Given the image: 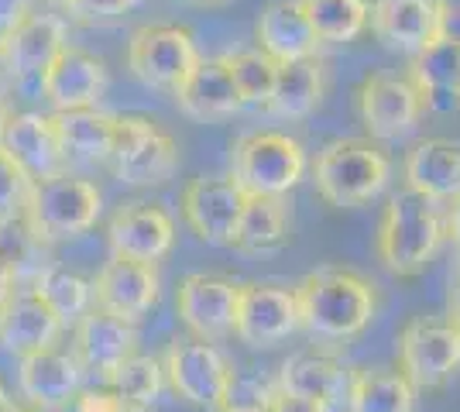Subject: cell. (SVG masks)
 I'll return each instance as SVG.
<instances>
[{"label": "cell", "instance_id": "obj_26", "mask_svg": "<svg viewBox=\"0 0 460 412\" xmlns=\"http://www.w3.org/2000/svg\"><path fill=\"white\" fill-rule=\"evenodd\" d=\"M405 76L420 86L426 114H457L460 110V41L433 39L420 48Z\"/></svg>", "mask_w": 460, "mask_h": 412}, {"label": "cell", "instance_id": "obj_36", "mask_svg": "<svg viewBox=\"0 0 460 412\" xmlns=\"http://www.w3.org/2000/svg\"><path fill=\"white\" fill-rule=\"evenodd\" d=\"M31 182H35V179L24 176L18 165L0 152V224L24 214V203H28V193H31Z\"/></svg>", "mask_w": 460, "mask_h": 412}, {"label": "cell", "instance_id": "obj_17", "mask_svg": "<svg viewBox=\"0 0 460 412\" xmlns=\"http://www.w3.org/2000/svg\"><path fill=\"white\" fill-rule=\"evenodd\" d=\"M18 385L28 406L45 412H58L73 406L83 392V364L73 351L45 347L28 357H18Z\"/></svg>", "mask_w": 460, "mask_h": 412}, {"label": "cell", "instance_id": "obj_35", "mask_svg": "<svg viewBox=\"0 0 460 412\" xmlns=\"http://www.w3.org/2000/svg\"><path fill=\"white\" fill-rule=\"evenodd\" d=\"M114 392H120L124 399H131L137 406L152 409L162 395V385H165V364L152 357V354H135L128 357L107 381Z\"/></svg>", "mask_w": 460, "mask_h": 412}, {"label": "cell", "instance_id": "obj_24", "mask_svg": "<svg viewBox=\"0 0 460 412\" xmlns=\"http://www.w3.org/2000/svg\"><path fill=\"white\" fill-rule=\"evenodd\" d=\"M62 320L35 289H18L0 306V347L14 357H28L45 347H56Z\"/></svg>", "mask_w": 460, "mask_h": 412}, {"label": "cell", "instance_id": "obj_4", "mask_svg": "<svg viewBox=\"0 0 460 412\" xmlns=\"http://www.w3.org/2000/svg\"><path fill=\"white\" fill-rule=\"evenodd\" d=\"M100 210H103V193L96 189V182L58 172V176L31 182L24 220H28L31 237L41 248H49V244L73 241L96 227Z\"/></svg>", "mask_w": 460, "mask_h": 412}, {"label": "cell", "instance_id": "obj_49", "mask_svg": "<svg viewBox=\"0 0 460 412\" xmlns=\"http://www.w3.org/2000/svg\"><path fill=\"white\" fill-rule=\"evenodd\" d=\"M203 4H224V0H203Z\"/></svg>", "mask_w": 460, "mask_h": 412}, {"label": "cell", "instance_id": "obj_42", "mask_svg": "<svg viewBox=\"0 0 460 412\" xmlns=\"http://www.w3.org/2000/svg\"><path fill=\"white\" fill-rule=\"evenodd\" d=\"M440 35H443V39L460 41V4H450V0H443Z\"/></svg>", "mask_w": 460, "mask_h": 412}, {"label": "cell", "instance_id": "obj_28", "mask_svg": "<svg viewBox=\"0 0 460 412\" xmlns=\"http://www.w3.org/2000/svg\"><path fill=\"white\" fill-rule=\"evenodd\" d=\"M326 93V66L323 59H303L279 66L275 93L265 103V114L279 120L309 118Z\"/></svg>", "mask_w": 460, "mask_h": 412}, {"label": "cell", "instance_id": "obj_29", "mask_svg": "<svg viewBox=\"0 0 460 412\" xmlns=\"http://www.w3.org/2000/svg\"><path fill=\"white\" fill-rule=\"evenodd\" d=\"M58 141L66 158L79 162H111L117 135V118L100 107H79V110H56Z\"/></svg>", "mask_w": 460, "mask_h": 412}, {"label": "cell", "instance_id": "obj_20", "mask_svg": "<svg viewBox=\"0 0 460 412\" xmlns=\"http://www.w3.org/2000/svg\"><path fill=\"white\" fill-rule=\"evenodd\" d=\"M96 306L124 320H141L152 310L162 293V275L158 265H141V261H124L111 258L93 278Z\"/></svg>", "mask_w": 460, "mask_h": 412}, {"label": "cell", "instance_id": "obj_46", "mask_svg": "<svg viewBox=\"0 0 460 412\" xmlns=\"http://www.w3.org/2000/svg\"><path fill=\"white\" fill-rule=\"evenodd\" d=\"M0 412H39L35 406H21V402H14V399H0Z\"/></svg>", "mask_w": 460, "mask_h": 412}, {"label": "cell", "instance_id": "obj_33", "mask_svg": "<svg viewBox=\"0 0 460 412\" xmlns=\"http://www.w3.org/2000/svg\"><path fill=\"white\" fill-rule=\"evenodd\" d=\"M320 41H354L371 28L367 0H299Z\"/></svg>", "mask_w": 460, "mask_h": 412}, {"label": "cell", "instance_id": "obj_25", "mask_svg": "<svg viewBox=\"0 0 460 412\" xmlns=\"http://www.w3.org/2000/svg\"><path fill=\"white\" fill-rule=\"evenodd\" d=\"M405 189L422 193L433 203H454L460 197V141L422 137L402 162Z\"/></svg>", "mask_w": 460, "mask_h": 412}, {"label": "cell", "instance_id": "obj_38", "mask_svg": "<svg viewBox=\"0 0 460 412\" xmlns=\"http://www.w3.org/2000/svg\"><path fill=\"white\" fill-rule=\"evenodd\" d=\"M73 412H148V409L131 402V399H124L114 389H86L73 402Z\"/></svg>", "mask_w": 460, "mask_h": 412}, {"label": "cell", "instance_id": "obj_16", "mask_svg": "<svg viewBox=\"0 0 460 412\" xmlns=\"http://www.w3.org/2000/svg\"><path fill=\"white\" fill-rule=\"evenodd\" d=\"M69 45L66 21L56 14L28 11L24 18L0 35V62L14 79H39L49 73V66L62 56Z\"/></svg>", "mask_w": 460, "mask_h": 412}, {"label": "cell", "instance_id": "obj_19", "mask_svg": "<svg viewBox=\"0 0 460 412\" xmlns=\"http://www.w3.org/2000/svg\"><path fill=\"white\" fill-rule=\"evenodd\" d=\"M107 62L79 48L66 45L49 73L41 76V97L49 100L56 110H79V107H100V100L107 93Z\"/></svg>", "mask_w": 460, "mask_h": 412}, {"label": "cell", "instance_id": "obj_8", "mask_svg": "<svg viewBox=\"0 0 460 412\" xmlns=\"http://www.w3.org/2000/svg\"><path fill=\"white\" fill-rule=\"evenodd\" d=\"M399 368L420 392L443 389L460 368V330L450 316H412L399 334Z\"/></svg>", "mask_w": 460, "mask_h": 412}, {"label": "cell", "instance_id": "obj_9", "mask_svg": "<svg viewBox=\"0 0 460 412\" xmlns=\"http://www.w3.org/2000/svg\"><path fill=\"white\" fill-rule=\"evenodd\" d=\"M199 48L182 24H141L128 41V69L152 90H179L199 66Z\"/></svg>", "mask_w": 460, "mask_h": 412}, {"label": "cell", "instance_id": "obj_6", "mask_svg": "<svg viewBox=\"0 0 460 412\" xmlns=\"http://www.w3.org/2000/svg\"><path fill=\"white\" fill-rule=\"evenodd\" d=\"M162 364H165V381L172 385V392L182 402H190L192 409L224 412L234 399L237 374H234L230 357L213 340L175 337Z\"/></svg>", "mask_w": 460, "mask_h": 412}, {"label": "cell", "instance_id": "obj_10", "mask_svg": "<svg viewBox=\"0 0 460 412\" xmlns=\"http://www.w3.org/2000/svg\"><path fill=\"white\" fill-rule=\"evenodd\" d=\"M241 289L244 282H234L220 272H192L175 289V313L190 337L199 340H224L237 330V310H241Z\"/></svg>", "mask_w": 460, "mask_h": 412}, {"label": "cell", "instance_id": "obj_30", "mask_svg": "<svg viewBox=\"0 0 460 412\" xmlns=\"http://www.w3.org/2000/svg\"><path fill=\"white\" fill-rule=\"evenodd\" d=\"M420 389L402 368H354L347 389V412H416Z\"/></svg>", "mask_w": 460, "mask_h": 412}, {"label": "cell", "instance_id": "obj_1", "mask_svg": "<svg viewBox=\"0 0 460 412\" xmlns=\"http://www.w3.org/2000/svg\"><path fill=\"white\" fill-rule=\"evenodd\" d=\"M296 295L303 330L316 340L347 344L365 334L378 313L375 282L350 268H316L296 285Z\"/></svg>", "mask_w": 460, "mask_h": 412}, {"label": "cell", "instance_id": "obj_21", "mask_svg": "<svg viewBox=\"0 0 460 412\" xmlns=\"http://www.w3.org/2000/svg\"><path fill=\"white\" fill-rule=\"evenodd\" d=\"M443 0H375L371 31L385 48L416 56L433 39H440Z\"/></svg>", "mask_w": 460, "mask_h": 412}, {"label": "cell", "instance_id": "obj_40", "mask_svg": "<svg viewBox=\"0 0 460 412\" xmlns=\"http://www.w3.org/2000/svg\"><path fill=\"white\" fill-rule=\"evenodd\" d=\"M14 293H18V265L0 251V306H4Z\"/></svg>", "mask_w": 460, "mask_h": 412}, {"label": "cell", "instance_id": "obj_39", "mask_svg": "<svg viewBox=\"0 0 460 412\" xmlns=\"http://www.w3.org/2000/svg\"><path fill=\"white\" fill-rule=\"evenodd\" d=\"M265 402H269V412H330V402H323V399L286 392V389H279L275 381L265 389Z\"/></svg>", "mask_w": 460, "mask_h": 412}, {"label": "cell", "instance_id": "obj_47", "mask_svg": "<svg viewBox=\"0 0 460 412\" xmlns=\"http://www.w3.org/2000/svg\"><path fill=\"white\" fill-rule=\"evenodd\" d=\"M11 114V107H7V97H4V90H0V120Z\"/></svg>", "mask_w": 460, "mask_h": 412}, {"label": "cell", "instance_id": "obj_48", "mask_svg": "<svg viewBox=\"0 0 460 412\" xmlns=\"http://www.w3.org/2000/svg\"><path fill=\"white\" fill-rule=\"evenodd\" d=\"M49 4H62V7H66V4H69V0H49Z\"/></svg>", "mask_w": 460, "mask_h": 412}, {"label": "cell", "instance_id": "obj_5", "mask_svg": "<svg viewBox=\"0 0 460 412\" xmlns=\"http://www.w3.org/2000/svg\"><path fill=\"white\" fill-rule=\"evenodd\" d=\"M309 169L303 141L286 131H251L230 145V179L248 197H286L292 193Z\"/></svg>", "mask_w": 460, "mask_h": 412}, {"label": "cell", "instance_id": "obj_14", "mask_svg": "<svg viewBox=\"0 0 460 412\" xmlns=\"http://www.w3.org/2000/svg\"><path fill=\"white\" fill-rule=\"evenodd\" d=\"M107 244H111V258L158 265L172 251L175 220L162 203H152V199L124 203L107 224Z\"/></svg>", "mask_w": 460, "mask_h": 412}, {"label": "cell", "instance_id": "obj_2", "mask_svg": "<svg viewBox=\"0 0 460 412\" xmlns=\"http://www.w3.org/2000/svg\"><path fill=\"white\" fill-rule=\"evenodd\" d=\"M447 241V214L412 189L392 193L378 220L375 255L395 278H416Z\"/></svg>", "mask_w": 460, "mask_h": 412}, {"label": "cell", "instance_id": "obj_34", "mask_svg": "<svg viewBox=\"0 0 460 412\" xmlns=\"http://www.w3.org/2000/svg\"><path fill=\"white\" fill-rule=\"evenodd\" d=\"M227 66L234 73V83L241 90V100L244 107H261L271 100L275 93V79H279V62L265 56L261 48H248V52H230Z\"/></svg>", "mask_w": 460, "mask_h": 412}, {"label": "cell", "instance_id": "obj_37", "mask_svg": "<svg viewBox=\"0 0 460 412\" xmlns=\"http://www.w3.org/2000/svg\"><path fill=\"white\" fill-rule=\"evenodd\" d=\"M131 7H137V0H69L66 11L69 18L79 24H103V21L124 18Z\"/></svg>", "mask_w": 460, "mask_h": 412}, {"label": "cell", "instance_id": "obj_32", "mask_svg": "<svg viewBox=\"0 0 460 412\" xmlns=\"http://www.w3.org/2000/svg\"><path fill=\"white\" fill-rule=\"evenodd\" d=\"M35 293L52 306V313L69 327V323H79L83 316L96 310V293H93V278L73 272V268H45V272L35 278L31 285Z\"/></svg>", "mask_w": 460, "mask_h": 412}, {"label": "cell", "instance_id": "obj_15", "mask_svg": "<svg viewBox=\"0 0 460 412\" xmlns=\"http://www.w3.org/2000/svg\"><path fill=\"white\" fill-rule=\"evenodd\" d=\"M0 152L18 165L28 179H49L66 172V152L58 141L52 114L35 110H11L0 120Z\"/></svg>", "mask_w": 460, "mask_h": 412}, {"label": "cell", "instance_id": "obj_51", "mask_svg": "<svg viewBox=\"0 0 460 412\" xmlns=\"http://www.w3.org/2000/svg\"><path fill=\"white\" fill-rule=\"evenodd\" d=\"M457 285H460V272H457Z\"/></svg>", "mask_w": 460, "mask_h": 412}, {"label": "cell", "instance_id": "obj_11", "mask_svg": "<svg viewBox=\"0 0 460 412\" xmlns=\"http://www.w3.org/2000/svg\"><path fill=\"white\" fill-rule=\"evenodd\" d=\"M422 93L409 76L371 73L358 86V118L371 141H399L422 118Z\"/></svg>", "mask_w": 460, "mask_h": 412}, {"label": "cell", "instance_id": "obj_45", "mask_svg": "<svg viewBox=\"0 0 460 412\" xmlns=\"http://www.w3.org/2000/svg\"><path fill=\"white\" fill-rule=\"evenodd\" d=\"M447 316L454 320V327L460 330V285L454 289V293H450V310H447Z\"/></svg>", "mask_w": 460, "mask_h": 412}, {"label": "cell", "instance_id": "obj_18", "mask_svg": "<svg viewBox=\"0 0 460 412\" xmlns=\"http://www.w3.org/2000/svg\"><path fill=\"white\" fill-rule=\"evenodd\" d=\"M73 354L79 357L83 372L100 374L103 381H111V374L137 354V323L124 320L107 310H90L76 323L73 334Z\"/></svg>", "mask_w": 460, "mask_h": 412}, {"label": "cell", "instance_id": "obj_3", "mask_svg": "<svg viewBox=\"0 0 460 412\" xmlns=\"http://www.w3.org/2000/svg\"><path fill=\"white\" fill-rule=\"evenodd\" d=\"M392 179V158L371 137L330 141L313 162V186L337 210L365 206Z\"/></svg>", "mask_w": 460, "mask_h": 412}, {"label": "cell", "instance_id": "obj_44", "mask_svg": "<svg viewBox=\"0 0 460 412\" xmlns=\"http://www.w3.org/2000/svg\"><path fill=\"white\" fill-rule=\"evenodd\" d=\"M447 237L454 241V248H457L460 255V197L450 203V210H447Z\"/></svg>", "mask_w": 460, "mask_h": 412}, {"label": "cell", "instance_id": "obj_22", "mask_svg": "<svg viewBox=\"0 0 460 412\" xmlns=\"http://www.w3.org/2000/svg\"><path fill=\"white\" fill-rule=\"evenodd\" d=\"M254 39H258V48L265 56H271L279 66L316 59V52L323 45L320 35H316V28L309 24L306 11H303L299 0H269L258 11Z\"/></svg>", "mask_w": 460, "mask_h": 412}, {"label": "cell", "instance_id": "obj_7", "mask_svg": "<svg viewBox=\"0 0 460 412\" xmlns=\"http://www.w3.org/2000/svg\"><path fill=\"white\" fill-rule=\"evenodd\" d=\"M111 169H114L117 182H124V186L169 182L179 169V145L165 127H158V120L145 118V114H120Z\"/></svg>", "mask_w": 460, "mask_h": 412}, {"label": "cell", "instance_id": "obj_41", "mask_svg": "<svg viewBox=\"0 0 460 412\" xmlns=\"http://www.w3.org/2000/svg\"><path fill=\"white\" fill-rule=\"evenodd\" d=\"M31 0H0V35L7 31V28H14L31 7H28Z\"/></svg>", "mask_w": 460, "mask_h": 412}, {"label": "cell", "instance_id": "obj_23", "mask_svg": "<svg viewBox=\"0 0 460 412\" xmlns=\"http://www.w3.org/2000/svg\"><path fill=\"white\" fill-rule=\"evenodd\" d=\"M175 103L186 118L199 120V124H217V120L241 114L244 100H241V90L234 83L227 56L199 59V66L186 76V83L175 90Z\"/></svg>", "mask_w": 460, "mask_h": 412}, {"label": "cell", "instance_id": "obj_13", "mask_svg": "<svg viewBox=\"0 0 460 412\" xmlns=\"http://www.w3.org/2000/svg\"><path fill=\"white\" fill-rule=\"evenodd\" d=\"M303 330L299 320V295L296 285H271V282H244L241 289V310H237V330L234 337L254 351L275 347Z\"/></svg>", "mask_w": 460, "mask_h": 412}, {"label": "cell", "instance_id": "obj_31", "mask_svg": "<svg viewBox=\"0 0 460 412\" xmlns=\"http://www.w3.org/2000/svg\"><path fill=\"white\" fill-rule=\"evenodd\" d=\"M288 234H292V216H288L286 199L248 197L230 248L241 255H275L288 244Z\"/></svg>", "mask_w": 460, "mask_h": 412}, {"label": "cell", "instance_id": "obj_50", "mask_svg": "<svg viewBox=\"0 0 460 412\" xmlns=\"http://www.w3.org/2000/svg\"><path fill=\"white\" fill-rule=\"evenodd\" d=\"M4 395H7V392H4V385H0V399H4Z\"/></svg>", "mask_w": 460, "mask_h": 412}, {"label": "cell", "instance_id": "obj_43", "mask_svg": "<svg viewBox=\"0 0 460 412\" xmlns=\"http://www.w3.org/2000/svg\"><path fill=\"white\" fill-rule=\"evenodd\" d=\"M224 412H269V402H265V392L258 399H230Z\"/></svg>", "mask_w": 460, "mask_h": 412}, {"label": "cell", "instance_id": "obj_12", "mask_svg": "<svg viewBox=\"0 0 460 412\" xmlns=\"http://www.w3.org/2000/svg\"><path fill=\"white\" fill-rule=\"evenodd\" d=\"M182 220L199 241L213 248H230L241 214L248 206V193L230 176H196L182 186Z\"/></svg>", "mask_w": 460, "mask_h": 412}, {"label": "cell", "instance_id": "obj_27", "mask_svg": "<svg viewBox=\"0 0 460 412\" xmlns=\"http://www.w3.org/2000/svg\"><path fill=\"white\" fill-rule=\"evenodd\" d=\"M350 374L354 372L347 368L337 354L303 351V354H292L288 361H282L275 385L286 389V392H299V395H309V399H323V402L333 406V402L347 399Z\"/></svg>", "mask_w": 460, "mask_h": 412}]
</instances>
